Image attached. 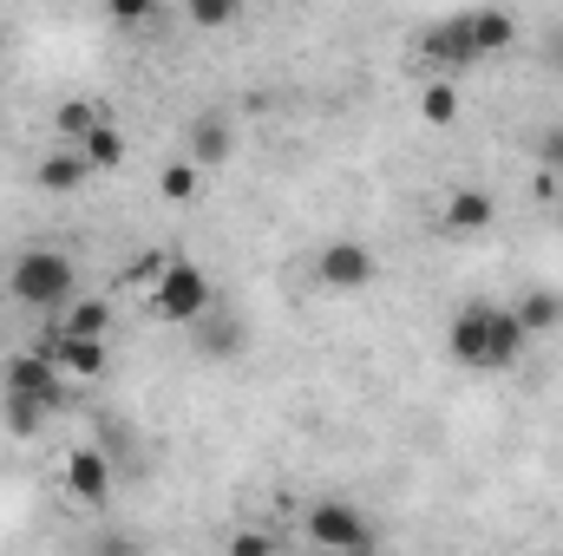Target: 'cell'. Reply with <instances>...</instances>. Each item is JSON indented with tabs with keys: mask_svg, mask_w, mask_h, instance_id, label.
<instances>
[{
	"mask_svg": "<svg viewBox=\"0 0 563 556\" xmlns=\"http://www.w3.org/2000/svg\"><path fill=\"white\" fill-rule=\"evenodd\" d=\"M511 308H518V321H525V334H531V341L563 327V294H558V288H525Z\"/></svg>",
	"mask_w": 563,
	"mask_h": 556,
	"instance_id": "cell-14",
	"label": "cell"
},
{
	"mask_svg": "<svg viewBox=\"0 0 563 556\" xmlns=\"http://www.w3.org/2000/svg\"><path fill=\"white\" fill-rule=\"evenodd\" d=\"M485 321H492V301H465L445 327V354L472 374H485Z\"/></svg>",
	"mask_w": 563,
	"mask_h": 556,
	"instance_id": "cell-8",
	"label": "cell"
},
{
	"mask_svg": "<svg viewBox=\"0 0 563 556\" xmlns=\"http://www.w3.org/2000/svg\"><path fill=\"white\" fill-rule=\"evenodd\" d=\"M538 164H551V170H563V125H551V132L538 138Z\"/></svg>",
	"mask_w": 563,
	"mask_h": 556,
	"instance_id": "cell-28",
	"label": "cell"
},
{
	"mask_svg": "<svg viewBox=\"0 0 563 556\" xmlns=\"http://www.w3.org/2000/svg\"><path fill=\"white\" fill-rule=\"evenodd\" d=\"M203 354H217V360H223V354H243V321H217V327L203 334Z\"/></svg>",
	"mask_w": 563,
	"mask_h": 556,
	"instance_id": "cell-24",
	"label": "cell"
},
{
	"mask_svg": "<svg viewBox=\"0 0 563 556\" xmlns=\"http://www.w3.org/2000/svg\"><path fill=\"white\" fill-rule=\"evenodd\" d=\"M164 263H170V256H164V249H144L139 263H132V269H125V288H139V294H151V281L164 276Z\"/></svg>",
	"mask_w": 563,
	"mask_h": 556,
	"instance_id": "cell-23",
	"label": "cell"
},
{
	"mask_svg": "<svg viewBox=\"0 0 563 556\" xmlns=\"http://www.w3.org/2000/svg\"><path fill=\"white\" fill-rule=\"evenodd\" d=\"M184 20L197 33H230L243 20V0H184Z\"/></svg>",
	"mask_w": 563,
	"mask_h": 556,
	"instance_id": "cell-17",
	"label": "cell"
},
{
	"mask_svg": "<svg viewBox=\"0 0 563 556\" xmlns=\"http://www.w3.org/2000/svg\"><path fill=\"white\" fill-rule=\"evenodd\" d=\"M314 276H321V288H328V294H361V288H374L380 263H374V249H367V243L341 236V243H328V249H321Z\"/></svg>",
	"mask_w": 563,
	"mask_h": 556,
	"instance_id": "cell-6",
	"label": "cell"
},
{
	"mask_svg": "<svg viewBox=\"0 0 563 556\" xmlns=\"http://www.w3.org/2000/svg\"><path fill=\"white\" fill-rule=\"evenodd\" d=\"M40 347H46V354H53V360H59L73 380H99V374H106V341H99V334H73V327H53Z\"/></svg>",
	"mask_w": 563,
	"mask_h": 556,
	"instance_id": "cell-10",
	"label": "cell"
},
{
	"mask_svg": "<svg viewBox=\"0 0 563 556\" xmlns=\"http://www.w3.org/2000/svg\"><path fill=\"white\" fill-rule=\"evenodd\" d=\"M46 413H53V407H40V400H26V393H7V400H0V425H7L13 438H33V432L46 425Z\"/></svg>",
	"mask_w": 563,
	"mask_h": 556,
	"instance_id": "cell-20",
	"label": "cell"
},
{
	"mask_svg": "<svg viewBox=\"0 0 563 556\" xmlns=\"http://www.w3.org/2000/svg\"><path fill=\"white\" fill-rule=\"evenodd\" d=\"M157 7H164V0H106V13H112L119 26H144Z\"/></svg>",
	"mask_w": 563,
	"mask_h": 556,
	"instance_id": "cell-26",
	"label": "cell"
},
{
	"mask_svg": "<svg viewBox=\"0 0 563 556\" xmlns=\"http://www.w3.org/2000/svg\"><path fill=\"white\" fill-rule=\"evenodd\" d=\"M531 197H538V203H551V197H563V170H551V164H538V177H531Z\"/></svg>",
	"mask_w": 563,
	"mask_h": 556,
	"instance_id": "cell-27",
	"label": "cell"
},
{
	"mask_svg": "<svg viewBox=\"0 0 563 556\" xmlns=\"http://www.w3.org/2000/svg\"><path fill=\"white\" fill-rule=\"evenodd\" d=\"M99 119H106L99 105H86V99H66V105L53 112V132H59V144H79L92 125H99Z\"/></svg>",
	"mask_w": 563,
	"mask_h": 556,
	"instance_id": "cell-22",
	"label": "cell"
},
{
	"mask_svg": "<svg viewBox=\"0 0 563 556\" xmlns=\"http://www.w3.org/2000/svg\"><path fill=\"white\" fill-rule=\"evenodd\" d=\"M525 347H531V334H525L518 308H498V301H492V321H485V374L518 367V360H525Z\"/></svg>",
	"mask_w": 563,
	"mask_h": 556,
	"instance_id": "cell-9",
	"label": "cell"
},
{
	"mask_svg": "<svg viewBox=\"0 0 563 556\" xmlns=\"http://www.w3.org/2000/svg\"><path fill=\"white\" fill-rule=\"evenodd\" d=\"M86 177H92V164H86L79 144H59V151L40 164V190H46V197H73V190H86Z\"/></svg>",
	"mask_w": 563,
	"mask_h": 556,
	"instance_id": "cell-13",
	"label": "cell"
},
{
	"mask_svg": "<svg viewBox=\"0 0 563 556\" xmlns=\"http://www.w3.org/2000/svg\"><path fill=\"white\" fill-rule=\"evenodd\" d=\"M420 119H426V125H439V132H445V125L459 119V86H452V79H426V92H420Z\"/></svg>",
	"mask_w": 563,
	"mask_h": 556,
	"instance_id": "cell-21",
	"label": "cell"
},
{
	"mask_svg": "<svg viewBox=\"0 0 563 556\" xmlns=\"http://www.w3.org/2000/svg\"><path fill=\"white\" fill-rule=\"evenodd\" d=\"M197 190H203L197 157H184V164H164V170H157V197H164V203H197Z\"/></svg>",
	"mask_w": 563,
	"mask_h": 556,
	"instance_id": "cell-18",
	"label": "cell"
},
{
	"mask_svg": "<svg viewBox=\"0 0 563 556\" xmlns=\"http://www.w3.org/2000/svg\"><path fill=\"white\" fill-rule=\"evenodd\" d=\"M276 551H282L276 531H236L230 537V556H276Z\"/></svg>",
	"mask_w": 563,
	"mask_h": 556,
	"instance_id": "cell-25",
	"label": "cell"
},
{
	"mask_svg": "<svg viewBox=\"0 0 563 556\" xmlns=\"http://www.w3.org/2000/svg\"><path fill=\"white\" fill-rule=\"evenodd\" d=\"M492 223H498V197H492L485 184H452V190H445V203H439V230H445L452 243L492 236Z\"/></svg>",
	"mask_w": 563,
	"mask_h": 556,
	"instance_id": "cell-5",
	"label": "cell"
},
{
	"mask_svg": "<svg viewBox=\"0 0 563 556\" xmlns=\"http://www.w3.org/2000/svg\"><path fill=\"white\" fill-rule=\"evenodd\" d=\"M79 151H86V164H92V170H119V164H125V132H119L112 119H99V125L79 138Z\"/></svg>",
	"mask_w": 563,
	"mask_h": 556,
	"instance_id": "cell-16",
	"label": "cell"
},
{
	"mask_svg": "<svg viewBox=\"0 0 563 556\" xmlns=\"http://www.w3.org/2000/svg\"><path fill=\"white\" fill-rule=\"evenodd\" d=\"M66 498L73 504H106L112 498V465H106V452H66Z\"/></svg>",
	"mask_w": 563,
	"mask_h": 556,
	"instance_id": "cell-11",
	"label": "cell"
},
{
	"mask_svg": "<svg viewBox=\"0 0 563 556\" xmlns=\"http://www.w3.org/2000/svg\"><path fill=\"white\" fill-rule=\"evenodd\" d=\"M59 327H73V334H99V341H106V334H112V308H106V301H92V294H73Z\"/></svg>",
	"mask_w": 563,
	"mask_h": 556,
	"instance_id": "cell-19",
	"label": "cell"
},
{
	"mask_svg": "<svg viewBox=\"0 0 563 556\" xmlns=\"http://www.w3.org/2000/svg\"><path fill=\"white\" fill-rule=\"evenodd\" d=\"M230 151H236V138H230V119L203 112V119L190 125V157H197V164H223Z\"/></svg>",
	"mask_w": 563,
	"mask_h": 556,
	"instance_id": "cell-15",
	"label": "cell"
},
{
	"mask_svg": "<svg viewBox=\"0 0 563 556\" xmlns=\"http://www.w3.org/2000/svg\"><path fill=\"white\" fill-rule=\"evenodd\" d=\"M0 387L7 393H26V400H40V407H66V387H73V374L33 341V347H20V354H7V367H0Z\"/></svg>",
	"mask_w": 563,
	"mask_h": 556,
	"instance_id": "cell-4",
	"label": "cell"
},
{
	"mask_svg": "<svg viewBox=\"0 0 563 556\" xmlns=\"http://www.w3.org/2000/svg\"><path fill=\"white\" fill-rule=\"evenodd\" d=\"M151 314L157 321H170V327H190L197 314H210L217 308V288H210V276L197 269V263H184V256H170L164 263V276L151 281Z\"/></svg>",
	"mask_w": 563,
	"mask_h": 556,
	"instance_id": "cell-2",
	"label": "cell"
},
{
	"mask_svg": "<svg viewBox=\"0 0 563 556\" xmlns=\"http://www.w3.org/2000/svg\"><path fill=\"white\" fill-rule=\"evenodd\" d=\"M420 59L432 66V79H452V73H465L472 59H478V46H472V20L465 13H452V20H432L420 33Z\"/></svg>",
	"mask_w": 563,
	"mask_h": 556,
	"instance_id": "cell-7",
	"label": "cell"
},
{
	"mask_svg": "<svg viewBox=\"0 0 563 556\" xmlns=\"http://www.w3.org/2000/svg\"><path fill=\"white\" fill-rule=\"evenodd\" d=\"M465 20H472V46H478V59L518 46V13H511V7H478V13H465Z\"/></svg>",
	"mask_w": 563,
	"mask_h": 556,
	"instance_id": "cell-12",
	"label": "cell"
},
{
	"mask_svg": "<svg viewBox=\"0 0 563 556\" xmlns=\"http://www.w3.org/2000/svg\"><path fill=\"white\" fill-rule=\"evenodd\" d=\"M7 294L33 314H59L79 294V269H73L66 249H20L13 269H7Z\"/></svg>",
	"mask_w": 563,
	"mask_h": 556,
	"instance_id": "cell-1",
	"label": "cell"
},
{
	"mask_svg": "<svg viewBox=\"0 0 563 556\" xmlns=\"http://www.w3.org/2000/svg\"><path fill=\"white\" fill-rule=\"evenodd\" d=\"M301 537H308L314 551H334V556H367V551H374V524L361 518V504H341V498L308 504Z\"/></svg>",
	"mask_w": 563,
	"mask_h": 556,
	"instance_id": "cell-3",
	"label": "cell"
}]
</instances>
